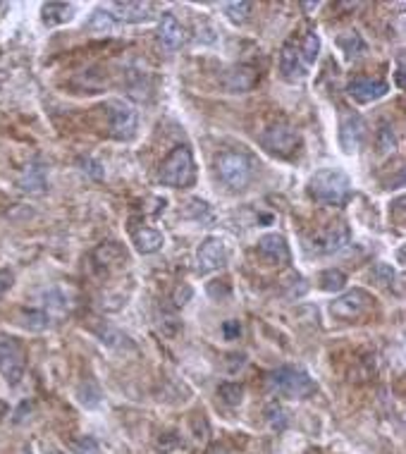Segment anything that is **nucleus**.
Segmentation results:
<instances>
[{"label":"nucleus","mask_w":406,"mask_h":454,"mask_svg":"<svg viewBox=\"0 0 406 454\" xmlns=\"http://www.w3.org/2000/svg\"><path fill=\"white\" fill-rule=\"evenodd\" d=\"M370 306H373V297L366 290H352L330 304V313L340 321H356L363 313H368Z\"/></svg>","instance_id":"nucleus-8"},{"label":"nucleus","mask_w":406,"mask_h":454,"mask_svg":"<svg viewBox=\"0 0 406 454\" xmlns=\"http://www.w3.org/2000/svg\"><path fill=\"white\" fill-rule=\"evenodd\" d=\"M363 136H366V125H363L361 115L354 113V110L342 108L340 115V146L344 153H356L363 143Z\"/></svg>","instance_id":"nucleus-9"},{"label":"nucleus","mask_w":406,"mask_h":454,"mask_svg":"<svg viewBox=\"0 0 406 454\" xmlns=\"http://www.w3.org/2000/svg\"><path fill=\"white\" fill-rule=\"evenodd\" d=\"M103 337V345H108V347H118V349H125V347H132V342H129V337L127 335H122L118 328H110L106 326V330L101 333Z\"/></svg>","instance_id":"nucleus-28"},{"label":"nucleus","mask_w":406,"mask_h":454,"mask_svg":"<svg viewBox=\"0 0 406 454\" xmlns=\"http://www.w3.org/2000/svg\"><path fill=\"white\" fill-rule=\"evenodd\" d=\"M347 244H349V227L344 223H333L308 239L306 251L311 256H333V253L342 251Z\"/></svg>","instance_id":"nucleus-6"},{"label":"nucleus","mask_w":406,"mask_h":454,"mask_svg":"<svg viewBox=\"0 0 406 454\" xmlns=\"http://www.w3.org/2000/svg\"><path fill=\"white\" fill-rule=\"evenodd\" d=\"M88 29L93 31H110L113 29V17H110L108 10H96L91 22H88Z\"/></svg>","instance_id":"nucleus-30"},{"label":"nucleus","mask_w":406,"mask_h":454,"mask_svg":"<svg viewBox=\"0 0 406 454\" xmlns=\"http://www.w3.org/2000/svg\"><path fill=\"white\" fill-rule=\"evenodd\" d=\"M158 39H161L163 48H168V51H177V48H182L184 44V26L177 22L175 15H163L161 19V26H158Z\"/></svg>","instance_id":"nucleus-17"},{"label":"nucleus","mask_w":406,"mask_h":454,"mask_svg":"<svg viewBox=\"0 0 406 454\" xmlns=\"http://www.w3.org/2000/svg\"><path fill=\"white\" fill-rule=\"evenodd\" d=\"M251 8H253V5L246 3V0H242V3H225L223 5L225 15L230 17V22H235V24H244L246 19H249Z\"/></svg>","instance_id":"nucleus-27"},{"label":"nucleus","mask_w":406,"mask_h":454,"mask_svg":"<svg viewBox=\"0 0 406 454\" xmlns=\"http://www.w3.org/2000/svg\"><path fill=\"white\" fill-rule=\"evenodd\" d=\"M189 297H191V290H189V287L184 290V294H182L180 290H177V292H175V304H177V306H184V304H187Z\"/></svg>","instance_id":"nucleus-35"},{"label":"nucleus","mask_w":406,"mask_h":454,"mask_svg":"<svg viewBox=\"0 0 406 454\" xmlns=\"http://www.w3.org/2000/svg\"><path fill=\"white\" fill-rule=\"evenodd\" d=\"M220 84H223L227 94H246L258 84V72L249 65L230 67V70L220 77Z\"/></svg>","instance_id":"nucleus-13"},{"label":"nucleus","mask_w":406,"mask_h":454,"mask_svg":"<svg viewBox=\"0 0 406 454\" xmlns=\"http://www.w3.org/2000/svg\"><path fill=\"white\" fill-rule=\"evenodd\" d=\"M0 375L17 385L24 375V349L12 337H0Z\"/></svg>","instance_id":"nucleus-7"},{"label":"nucleus","mask_w":406,"mask_h":454,"mask_svg":"<svg viewBox=\"0 0 406 454\" xmlns=\"http://www.w3.org/2000/svg\"><path fill=\"white\" fill-rule=\"evenodd\" d=\"M308 196L318 203L344 206L352 198V180L344 170L323 168L308 180Z\"/></svg>","instance_id":"nucleus-1"},{"label":"nucleus","mask_w":406,"mask_h":454,"mask_svg":"<svg viewBox=\"0 0 406 454\" xmlns=\"http://www.w3.org/2000/svg\"><path fill=\"white\" fill-rule=\"evenodd\" d=\"M12 280H15V275H12L10 271H0V297H3V294L12 287Z\"/></svg>","instance_id":"nucleus-34"},{"label":"nucleus","mask_w":406,"mask_h":454,"mask_svg":"<svg viewBox=\"0 0 406 454\" xmlns=\"http://www.w3.org/2000/svg\"><path fill=\"white\" fill-rule=\"evenodd\" d=\"M344 285H347V275L342 271L330 268V271L320 275V290H325V292H340V290H344Z\"/></svg>","instance_id":"nucleus-25"},{"label":"nucleus","mask_w":406,"mask_h":454,"mask_svg":"<svg viewBox=\"0 0 406 454\" xmlns=\"http://www.w3.org/2000/svg\"><path fill=\"white\" fill-rule=\"evenodd\" d=\"M139 129V118L136 110H132L125 103H113L110 106V134L118 141H132Z\"/></svg>","instance_id":"nucleus-10"},{"label":"nucleus","mask_w":406,"mask_h":454,"mask_svg":"<svg viewBox=\"0 0 406 454\" xmlns=\"http://www.w3.org/2000/svg\"><path fill=\"white\" fill-rule=\"evenodd\" d=\"M48 454H60V452H48Z\"/></svg>","instance_id":"nucleus-37"},{"label":"nucleus","mask_w":406,"mask_h":454,"mask_svg":"<svg viewBox=\"0 0 406 454\" xmlns=\"http://www.w3.org/2000/svg\"><path fill=\"white\" fill-rule=\"evenodd\" d=\"M215 170L230 189H246L253 177L251 161L244 153H235V151H227V153L218 156Z\"/></svg>","instance_id":"nucleus-4"},{"label":"nucleus","mask_w":406,"mask_h":454,"mask_svg":"<svg viewBox=\"0 0 406 454\" xmlns=\"http://www.w3.org/2000/svg\"><path fill=\"white\" fill-rule=\"evenodd\" d=\"M93 258L98 266H110L113 261L125 258V251H122V246L118 242H103L98 249L93 251Z\"/></svg>","instance_id":"nucleus-23"},{"label":"nucleus","mask_w":406,"mask_h":454,"mask_svg":"<svg viewBox=\"0 0 406 454\" xmlns=\"http://www.w3.org/2000/svg\"><path fill=\"white\" fill-rule=\"evenodd\" d=\"M373 275H375L377 280H380V285H387L390 287L392 282H395V271H392V266H387V263H377Z\"/></svg>","instance_id":"nucleus-32"},{"label":"nucleus","mask_w":406,"mask_h":454,"mask_svg":"<svg viewBox=\"0 0 406 454\" xmlns=\"http://www.w3.org/2000/svg\"><path fill=\"white\" fill-rule=\"evenodd\" d=\"M299 51H301V58H304L306 67L311 70V65L315 63V58H318V51H320V36H318V31L308 29L304 36L299 39Z\"/></svg>","instance_id":"nucleus-19"},{"label":"nucleus","mask_w":406,"mask_h":454,"mask_svg":"<svg viewBox=\"0 0 406 454\" xmlns=\"http://www.w3.org/2000/svg\"><path fill=\"white\" fill-rule=\"evenodd\" d=\"M72 452L74 454H101V447L93 438L81 435L79 440H74L72 443Z\"/></svg>","instance_id":"nucleus-31"},{"label":"nucleus","mask_w":406,"mask_h":454,"mask_svg":"<svg viewBox=\"0 0 406 454\" xmlns=\"http://www.w3.org/2000/svg\"><path fill=\"white\" fill-rule=\"evenodd\" d=\"M387 91H390L387 81L373 79V77H356L349 81V86H347V94L352 96L356 103H373L377 99H382Z\"/></svg>","instance_id":"nucleus-14"},{"label":"nucleus","mask_w":406,"mask_h":454,"mask_svg":"<svg viewBox=\"0 0 406 454\" xmlns=\"http://www.w3.org/2000/svg\"><path fill=\"white\" fill-rule=\"evenodd\" d=\"M280 72H282V77L289 79V81L304 79L306 74H308V67L304 63V58H301L297 39L287 41V44L282 46V53H280Z\"/></svg>","instance_id":"nucleus-12"},{"label":"nucleus","mask_w":406,"mask_h":454,"mask_svg":"<svg viewBox=\"0 0 406 454\" xmlns=\"http://www.w3.org/2000/svg\"><path fill=\"white\" fill-rule=\"evenodd\" d=\"M223 335L225 340H239V335H242V326H239V321H225L223 323Z\"/></svg>","instance_id":"nucleus-33"},{"label":"nucleus","mask_w":406,"mask_h":454,"mask_svg":"<svg viewBox=\"0 0 406 454\" xmlns=\"http://www.w3.org/2000/svg\"><path fill=\"white\" fill-rule=\"evenodd\" d=\"M258 253L265 261H270L273 266H285L289 263V246L287 239L273 232V235H263L258 239Z\"/></svg>","instance_id":"nucleus-15"},{"label":"nucleus","mask_w":406,"mask_h":454,"mask_svg":"<svg viewBox=\"0 0 406 454\" xmlns=\"http://www.w3.org/2000/svg\"><path fill=\"white\" fill-rule=\"evenodd\" d=\"M230 359H232V361H230V370H237V366H239V368L244 366V354H232Z\"/></svg>","instance_id":"nucleus-36"},{"label":"nucleus","mask_w":406,"mask_h":454,"mask_svg":"<svg viewBox=\"0 0 406 454\" xmlns=\"http://www.w3.org/2000/svg\"><path fill=\"white\" fill-rule=\"evenodd\" d=\"M395 146H397L395 129L387 122H382L380 129H377V148H380V153H390V151H395Z\"/></svg>","instance_id":"nucleus-29"},{"label":"nucleus","mask_w":406,"mask_h":454,"mask_svg":"<svg viewBox=\"0 0 406 454\" xmlns=\"http://www.w3.org/2000/svg\"><path fill=\"white\" fill-rule=\"evenodd\" d=\"M270 385L273 390H278L280 395L289 397V400H308L318 392V385L308 373L301 368L282 366L270 373Z\"/></svg>","instance_id":"nucleus-3"},{"label":"nucleus","mask_w":406,"mask_h":454,"mask_svg":"<svg viewBox=\"0 0 406 454\" xmlns=\"http://www.w3.org/2000/svg\"><path fill=\"white\" fill-rule=\"evenodd\" d=\"M299 132L294 127L289 125H270L265 129L263 134H260V146H263L268 153L278 156V158H292L294 153L299 151Z\"/></svg>","instance_id":"nucleus-5"},{"label":"nucleus","mask_w":406,"mask_h":454,"mask_svg":"<svg viewBox=\"0 0 406 454\" xmlns=\"http://www.w3.org/2000/svg\"><path fill=\"white\" fill-rule=\"evenodd\" d=\"M19 323H22L26 330L39 333V330H46L48 326H51V313L44 311V308H29V311L19 313Z\"/></svg>","instance_id":"nucleus-22"},{"label":"nucleus","mask_w":406,"mask_h":454,"mask_svg":"<svg viewBox=\"0 0 406 454\" xmlns=\"http://www.w3.org/2000/svg\"><path fill=\"white\" fill-rule=\"evenodd\" d=\"M165 187L172 189H187L196 182V163L194 153L189 146H177L172 153L165 158L161 165V175H158Z\"/></svg>","instance_id":"nucleus-2"},{"label":"nucleus","mask_w":406,"mask_h":454,"mask_svg":"<svg viewBox=\"0 0 406 454\" xmlns=\"http://www.w3.org/2000/svg\"><path fill=\"white\" fill-rule=\"evenodd\" d=\"M19 187H22L24 191H29V194H41L46 187L44 168H39V165H29V168L24 170L22 180H19Z\"/></svg>","instance_id":"nucleus-21"},{"label":"nucleus","mask_w":406,"mask_h":454,"mask_svg":"<svg viewBox=\"0 0 406 454\" xmlns=\"http://www.w3.org/2000/svg\"><path fill=\"white\" fill-rule=\"evenodd\" d=\"M165 244V237L161 235L158 230H153V227H141V230L134 232V246L139 253H156L161 251Z\"/></svg>","instance_id":"nucleus-18"},{"label":"nucleus","mask_w":406,"mask_h":454,"mask_svg":"<svg viewBox=\"0 0 406 454\" xmlns=\"http://www.w3.org/2000/svg\"><path fill=\"white\" fill-rule=\"evenodd\" d=\"M151 3H132V0H127V3H110L108 5V12L110 17H118L122 22H146L151 17Z\"/></svg>","instance_id":"nucleus-16"},{"label":"nucleus","mask_w":406,"mask_h":454,"mask_svg":"<svg viewBox=\"0 0 406 454\" xmlns=\"http://www.w3.org/2000/svg\"><path fill=\"white\" fill-rule=\"evenodd\" d=\"M74 17V5L67 3H48L44 5V22L46 24H65Z\"/></svg>","instance_id":"nucleus-20"},{"label":"nucleus","mask_w":406,"mask_h":454,"mask_svg":"<svg viewBox=\"0 0 406 454\" xmlns=\"http://www.w3.org/2000/svg\"><path fill=\"white\" fill-rule=\"evenodd\" d=\"M337 44L344 53H347V58H359L361 53H366V41L361 39V34L356 31H349L344 34V36L337 39Z\"/></svg>","instance_id":"nucleus-24"},{"label":"nucleus","mask_w":406,"mask_h":454,"mask_svg":"<svg viewBox=\"0 0 406 454\" xmlns=\"http://www.w3.org/2000/svg\"><path fill=\"white\" fill-rule=\"evenodd\" d=\"M218 395L225 404L237 407V404H242V400H244V388L239 383H223L218 388Z\"/></svg>","instance_id":"nucleus-26"},{"label":"nucleus","mask_w":406,"mask_h":454,"mask_svg":"<svg viewBox=\"0 0 406 454\" xmlns=\"http://www.w3.org/2000/svg\"><path fill=\"white\" fill-rule=\"evenodd\" d=\"M196 263H198V273L220 271V268L227 263V246L223 239L218 237L203 239V244L198 246L196 251Z\"/></svg>","instance_id":"nucleus-11"}]
</instances>
